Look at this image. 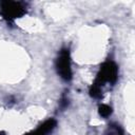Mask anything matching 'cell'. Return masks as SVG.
<instances>
[{
    "label": "cell",
    "instance_id": "obj_7",
    "mask_svg": "<svg viewBox=\"0 0 135 135\" xmlns=\"http://www.w3.org/2000/svg\"><path fill=\"white\" fill-rule=\"evenodd\" d=\"M110 127L115 131L116 135H124V132H123V130L121 129V127L119 124H117V123H111Z\"/></svg>",
    "mask_w": 135,
    "mask_h": 135
},
{
    "label": "cell",
    "instance_id": "obj_9",
    "mask_svg": "<svg viewBox=\"0 0 135 135\" xmlns=\"http://www.w3.org/2000/svg\"><path fill=\"white\" fill-rule=\"evenodd\" d=\"M0 135H5V132H3V131H2V132H0Z\"/></svg>",
    "mask_w": 135,
    "mask_h": 135
},
{
    "label": "cell",
    "instance_id": "obj_8",
    "mask_svg": "<svg viewBox=\"0 0 135 135\" xmlns=\"http://www.w3.org/2000/svg\"><path fill=\"white\" fill-rule=\"evenodd\" d=\"M68 104H69V100H68L66 97L63 96V97L61 98V100H60V107H61L62 109H64V108L68 107Z\"/></svg>",
    "mask_w": 135,
    "mask_h": 135
},
{
    "label": "cell",
    "instance_id": "obj_1",
    "mask_svg": "<svg viewBox=\"0 0 135 135\" xmlns=\"http://www.w3.org/2000/svg\"><path fill=\"white\" fill-rule=\"evenodd\" d=\"M117 77H118V68H117L116 63L111 60H108L100 65V69H99L97 77L94 81V84H96L100 88L102 85H104V83H107V82L113 84L116 82Z\"/></svg>",
    "mask_w": 135,
    "mask_h": 135
},
{
    "label": "cell",
    "instance_id": "obj_2",
    "mask_svg": "<svg viewBox=\"0 0 135 135\" xmlns=\"http://www.w3.org/2000/svg\"><path fill=\"white\" fill-rule=\"evenodd\" d=\"M0 12L7 22H13V20L22 17L26 13V5L17 1H1Z\"/></svg>",
    "mask_w": 135,
    "mask_h": 135
},
{
    "label": "cell",
    "instance_id": "obj_5",
    "mask_svg": "<svg viewBox=\"0 0 135 135\" xmlns=\"http://www.w3.org/2000/svg\"><path fill=\"white\" fill-rule=\"evenodd\" d=\"M89 93H90V96L95 98V99H100L102 97V90L100 86L96 85V84H92L90 90H89Z\"/></svg>",
    "mask_w": 135,
    "mask_h": 135
},
{
    "label": "cell",
    "instance_id": "obj_3",
    "mask_svg": "<svg viewBox=\"0 0 135 135\" xmlns=\"http://www.w3.org/2000/svg\"><path fill=\"white\" fill-rule=\"evenodd\" d=\"M57 74L64 80L70 81L73 77L72 68H71V56L69 49H62L55 62Z\"/></svg>",
    "mask_w": 135,
    "mask_h": 135
},
{
    "label": "cell",
    "instance_id": "obj_6",
    "mask_svg": "<svg viewBox=\"0 0 135 135\" xmlns=\"http://www.w3.org/2000/svg\"><path fill=\"white\" fill-rule=\"evenodd\" d=\"M112 108L108 104H100L99 108H98V113L101 117L103 118H108L111 114H112Z\"/></svg>",
    "mask_w": 135,
    "mask_h": 135
},
{
    "label": "cell",
    "instance_id": "obj_4",
    "mask_svg": "<svg viewBox=\"0 0 135 135\" xmlns=\"http://www.w3.org/2000/svg\"><path fill=\"white\" fill-rule=\"evenodd\" d=\"M56 124H57V121L54 118H50L45 120L43 123H41L36 130L28 132L24 135H49L56 128Z\"/></svg>",
    "mask_w": 135,
    "mask_h": 135
}]
</instances>
